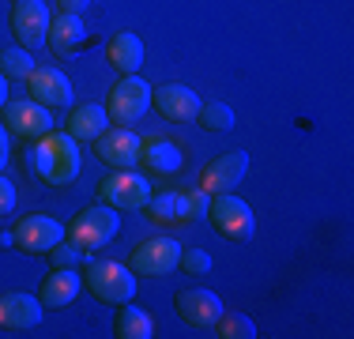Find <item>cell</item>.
Wrapping results in <instances>:
<instances>
[{"instance_id": "1", "label": "cell", "mask_w": 354, "mask_h": 339, "mask_svg": "<svg viewBox=\"0 0 354 339\" xmlns=\"http://www.w3.org/2000/svg\"><path fill=\"white\" fill-rule=\"evenodd\" d=\"M27 166L35 170L46 185L64 189L80 177L83 170V151L68 132H46L41 140H35V151L27 155Z\"/></svg>"}, {"instance_id": "2", "label": "cell", "mask_w": 354, "mask_h": 339, "mask_svg": "<svg viewBox=\"0 0 354 339\" xmlns=\"http://www.w3.org/2000/svg\"><path fill=\"white\" fill-rule=\"evenodd\" d=\"M83 286L91 291V298L102 305H124L136 298V271L121 260H106V257H87L83 264Z\"/></svg>"}, {"instance_id": "3", "label": "cell", "mask_w": 354, "mask_h": 339, "mask_svg": "<svg viewBox=\"0 0 354 339\" xmlns=\"http://www.w3.org/2000/svg\"><path fill=\"white\" fill-rule=\"evenodd\" d=\"M117 230H121V211L98 200V203H87V208L64 226V237L91 253V249H102V245L113 241Z\"/></svg>"}, {"instance_id": "4", "label": "cell", "mask_w": 354, "mask_h": 339, "mask_svg": "<svg viewBox=\"0 0 354 339\" xmlns=\"http://www.w3.org/2000/svg\"><path fill=\"white\" fill-rule=\"evenodd\" d=\"M207 219H212V226L223 237H230V241H249V237L257 234V215H252V208L241 196H234V192L212 196Z\"/></svg>"}, {"instance_id": "5", "label": "cell", "mask_w": 354, "mask_h": 339, "mask_svg": "<svg viewBox=\"0 0 354 339\" xmlns=\"http://www.w3.org/2000/svg\"><path fill=\"white\" fill-rule=\"evenodd\" d=\"M151 109V83H143L140 75H121L106 95V113L117 125H132Z\"/></svg>"}, {"instance_id": "6", "label": "cell", "mask_w": 354, "mask_h": 339, "mask_svg": "<svg viewBox=\"0 0 354 339\" xmlns=\"http://www.w3.org/2000/svg\"><path fill=\"white\" fill-rule=\"evenodd\" d=\"M98 200L117 211H143L151 200V181L136 170H113L102 185H98Z\"/></svg>"}, {"instance_id": "7", "label": "cell", "mask_w": 354, "mask_h": 339, "mask_svg": "<svg viewBox=\"0 0 354 339\" xmlns=\"http://www.w3.org/2000/svg\"><path fill=\"white\" fill-rule=\"evenodd\" d=\"M177 260H181V245L174 237H143L129 253V268L136 275H155V279L177 271Z\"/></svg>"}, {"instance_id": "8", "label": "cell", "mask_w": 354, "mask_h": 339, "mask_svg": "<svg viewBox=\"0 0 354 339\" xmlns=\"http://www.w3.org/2000/svg\"><path fill=\"white\" fill-rule=\"evenodd\" d=\"M49 8L46 0H12V34H15V46L30 49L35 53L38 46H46V34H49Z\"/></svg>"}, {"instance_id": "9", "label": "cell", "mask_w": 354, "mask_h": 339, "mask_svg": "<svg viewBox=\"0 0 354 339\" xmlns=\"http://www.w3.org/2000/svg\"><path fill=\"white\" fill-rule=\"evenodd\" d=\"M4 129H8V136H19V140L35 143L46 132H53V113L35 98L8 102L4 106Z\"/></svg>"}, {"instance_id": "10", "label": "cell", "mask_w": 354, "mask_h": 339, "mask_svg": "<svg viewBox=\"0 0 354 339\" xmlns=\"http://www.w3.org/2000/svg\"><path fill=\"white\" fill-rule=\"evenodd\" d=\"M140 147L143 140L132 129H124V125H109V129L95 140V158L98 163H106L109 170H136L140 166Z\"/></svg>"}, {"instance_id": "11", "label": "cell", "mask_w": 354, "mask_h": 339, "mask_svg": "<svg viewBox=\"0 0 354 339\" xmlns=\"http://www.w3.org/2000/svg\"><path fill=\"white\" fill-rule=\"evenodd\" d=\"M15 249L27 253V257H46L57 241H64V226L49 215H23L19 223L12 226Z\"/></svg>"}, {"instance_id": "12", "label": "cell", "mask_w": 354, "mask_h": 339, "mask_svg": "<svg viewBox=\"0 0 354 339\" xmlns=\"http://www.w3.org/2000/svg\"><path fill=\"white\" fill-rule=\"evenodd\" d=\"M249 174V151H223L218 158L204 166V174H200V189L218 196V192H234L241 181H245Z\"/></svg>"}, {"instance_id": "13", "label": "cell", "mask_w": 354, "mask_h": 339, "mask_svg": "<svg viewBox=\"0 0 354 339\" xmlns=\"http://www.w3.org/2000/svg\"><path fill=\"white\" fill-rule=\"evenodd\" d=\"M27 91H30V98L41 102L46 109H64V106H72V98H75L72 80L53 64L35 68V72L27 75Z\"/></svg>"}, {"instance_id": "14", "label": "cell", "mask_w": 354, "mask_h": 339, "mask_svg": "<svg viewBox=\"0 0 354 339\" xmlns=\"http://www.w3.org/2000/svg\"><path fill=\"white\" fill-rule=\"evenodd\" d=\"M151 106L166 117V121L181 125V121H196L200 113V95L185 83H162V87H151Z\"/></svg>"}, {"instance_id": "15", "label": "cell", "mask_w": 354, "mask_h": 339, "mask_svg": "<svg viewBox=\"0 0 354 339\" xmlns=\"http://www.w3.org/2000/svg\"><path fill=\"white\" fill-rule=\"evenodd\" d=\"M174 309H177V317H181L185 324H192V328H215L218 317L226 313L223 302H218V294L200 291V286H192V291H177Z\"/></svg>"}, {"instance_id": "16", "label": "cell", "mask_w": 354, "mask_h": 339, "mask_svg": "<svg viewBox=\"0 0 354 339\" xmlns=\"http://www.w3.org/2000/svg\"><path fill=\"white\" fill-rule=\"evenodd\" d=\"M46 317L38 294H23V291H4L0 294V328L4 332H30L38 328V320Z\"/></svg>"}, {"instance_id": "17", "label": "cell", "mask_w": 354, "mask_h": 339, "mask_svg": "<svg viewBox=\"0 0 354 339\" xmlns=\"http://www.w3.org/2000/svg\"><path fill=\"white\" fill-rule=\"evenodd\" d=\"M80 291H83L80 271L75 268H53L38 286V302H41V309H64V305H72L80 298Z\"/></svg>"}, {"instance_id": "18", "label": "cell", "mask_w": 354, "mask_h": 339, "mask_svg": "<svg viewBox=\"0 0 354 339\" xmlns=\"http://www.w3.org/2000/svg\"><path fill=\"white\" fill-rule=\"evenodd\" d=\"M87 42V27H83V15L72 12H57L49 19V34H46V46L53 57H72L75 49H83Z\"/></svg>"}, {"instance_id": "19", "label": "cell", "mask_w": 354, "mask_h": 339, "mask_svg": "<svg viewBox=\"0 0 354 339\" xmlns=\"http://www.w3.org/2000/svg\"><path fill=\"white\" fill-rule=\"evenodd\" d=\"M140 163L155 177H174V174H181V166H185V151L177 147L174 140H166V136H151L140 147Z\"/></svg>"}, {"instance_id": "20", "label": "cell", "mask_w": 354, "mask_h": 339, "mask_svg": "<svg viewBox=\"0 0 354 339\" xmlns=\"http://www.w3.org/2000/svg\"><path fill=\"white\" fill-rule=\"evenodd\" d=\"M109 113H106V106H95V102H87V106H75L72 109V117H68V125H64V132L72 136L75 143H95L98 136H102L109 129Z\"/></svg>"}, {"instance_id": "21", "label": "cell", "mask_w": 354, "mask_h": 339, "mask_svg": "<svg viewBox=\"0 0 354 339\" xmlns=\"http://www.w3.org/2000/svg\"><path fill=\"white\" fill-rule=\"evenodd\" d=\"M106 61L117 68L121 75H136L143 64V38L132 30H117L106 46Z\"/></svg>"}, {"instance_id": "22", "label": "cell", "mask_w": 354, "mask_h": 339, "mask_svg": "<svg viewBox=\"0 0 354 339\" xmlns=\"http://www.w3.org/2000/svg\"><path fill=\"white\" fill-rule=\"evenodd\" d=\"M151 336H155V320H151L140 305H132V302L117 305L113 339H151Z\"/></svg>"}, {"instance_id": "23", "label": "cell", "mask_w": 354, "mask_h": 339, "mask_svg": "<svg viewBox=\"0 0 354 339\" xmlns=\"http://www.w3.org/2000/svg\"><path fill=\"white\" fill-rule=\"evenodd\" d=\"M151 215V223H162V226H177L185 223V192H151L147 208H143Z\"/></svg>"}, {"instance_id": "24", "label": "cell", "mask_w": 354, "mask_h": 339, "mask_svg": "<svg viewBox=\"0 0 354 339\" xmlns=\"http://www.w3.org/2000/svg\"><path fill=\"white\" fill-rule=\"evenodd\" d=\"M234 109L226 102H200V113H196V125L204 132H230L234 129Z\"/></svg>"}, {"instance_id": "25", "label": "cell", "mask_w": 354, "mask_h": 339, "mask_svg": "<svg viewBox=\"0 0 354 339\" xmlns=\"http://www.w3.org/2000/svg\"><path fill=\"white\" fill-rule=\"evenodd\" d=\"M35 68L38 64H35V53H30V49H23V46L0 49V72H4L8 80H27Z\"/></svg>"}, {"instance_id": "26", "label": "cell", "mask_w": 354, "mask_h": 339, "mask_svg": "<svg viewBox=\"0 0 354 339\" xmlns=\"http://www.w3.org/2000/svg\"><path fill=\"white\" fill-rule=\"evenodd\" d=\"M215 336L218 339H257V324L241 313H223L215 324Z\"/></svg>"}, {"instance_id": "27", "label": "cell", "mask_w": 354, "mask_h": 339, "mask_svg": "<svg viewBox=\"0 0 354 339\" xmlns=\"http://www.w3.org/2000/svg\"><path fill=\"white\" fill-rule=\"evenodd\" d=\"M46 257H49V264H53V268H83L91 253L80 249L75 241H68V237H64V241H57L53 249L46 253Z\"/></svg>"}, {"instance_id": "28", "label": "cell", "mask_w": 354, "mask_h": 339, "mask_svg": "<svg viewBox=\"0 0 354 339\" xmlns=\"http://www.w3.org/2000/svg\"><path fill=\"white\" fill-rule=\"evenodd\" d=\"M177 268H181L185 275H207V271L215 268V260H212V253H204V249H181Z\"/></svg>"}, {"instance_id": "29", "label": "cell", "mask_w": 354, "mask_h": 339, "mask_svg": "<svg viewBox=\"0 0 354 339\" xmlns=\"http://www.w3.org/2000/svg\"><path fill=\"white\" fill-rule=\"evenodd\" d=\"M207 208H212V192H204V189L185 192V223H200V219H207Z\"/></svg>"}, {"instance_id": "30", "label": "cell", "mask_w": 354, "mask_h": 339, "mask_svg": "<svg viewBox=\"0 0 354 339\" xmlns=\"http://www.w3.org/2000/svg\"><path fill=\"white\" fill-rule=\"evenodd\" d=\"M15 200H19V192H15V185L8 181L4 174H0V215H12V211H15Z\"/></svg>"}, {"instance_id": "31", "label": "cell", "mask_w": 354, "mask_h": 339, "mask_svg": "<svg viewBox=\"0 0 354 339\" xmlns=\"http://www.w3.org/2000/svg\"><path fill=\"white\" fill-rule=\"evenodd\" d=\"M91 8V0H57V12H72V15H83Z\"/></svg>"}, {"instance_id": "32", "label": "cell", "mask_w": 354, "mask_h": 339, "mask_svg": "<svg viewBox=\"0 0 354 339\" xmlns=\"http://www.w3.org/2000/svg\"><path fill=\"white\" fill-rule=\"evenodd\" d=\"M8 155H12V136L0 125V174H4V166H8Z\"/></svg>"}, {"instance_id": "33", "label": "cell", "mask_w": 354, "mask_h": 339, "mask_svg": "<svg viewBox=\"0 0 354 339\" xmlns=\"http://www.w3.org/2000/svg\"><path fill=\"white\" fill-rule=\"evenodd\" d=\"M4 106H8V75L0 72V109H4Z\"/></svg>"}, {"instance_id": "34", "label": "cell", "mask_w": 354, "mask_h": 339, "mask_svg": "<svg viewBox=\"0 0 354 339\" xmlns=\"http://www.w3.org/2000/svg\"><path fill=\"white\" fill-rule=\"evenodd\" d=\"M8 245H15V237H12V230H0V249H8Z\"/></svg>"}]
</instances>
